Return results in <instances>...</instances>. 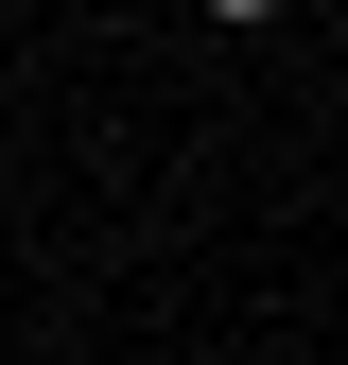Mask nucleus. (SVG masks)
I'll return each mask as SVG.
<instances>
[{"label":"nucleus","mask_w":348,"mask_h":365,"mask_svg":"<svg viewBox=\"0 0 348 365\" xmlns=\"http://www.w3.org/2000/svg\"><path fill=\"white\" fill-rule=\"evenodd\" d=\"M209 18H279V0H209Z\"/></svg>","instance_id":"nucleus-1"}]
</instances>
